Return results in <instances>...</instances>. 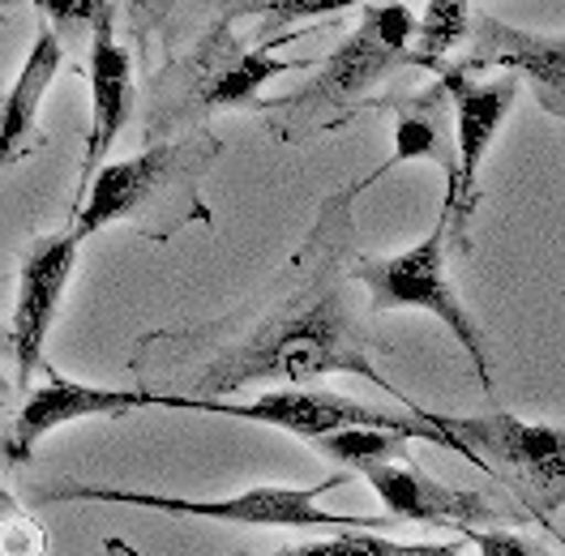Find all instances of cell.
<instances>
[{"label":"cell","instance_id":"9c48e42d","mask_svg":"<svg viewBox=\"0 0 565 556\" xmlns=\"http://www.w3.org/2000/svg\"><path fill=\"white\" fill-rule=\"evenodd\" d=\"M437 77L450 90V107H455V180H446V206L455 214V232L471 218L476 210V189H480V168L484 154L497 141V129L505 120V111L514 107L519 95V77L514 73H497L489 82H480L476 73L455 70L450 61L437 70Z\"/></svg>","mask_w":565,"mask_h":556},{"label":"cell","instance_id":"cb8c5ba5","mask_svg":"<svg viewBox=\"0 0 565 556\" xmlns=\"http://www.w3.org/2000/svg\"><path fill=\"white\" fill-rule=\"evenodd\" d=\"M18 518H22V505H18V501H13V496L0 488V535H4V531H9Z\"/></svg>","mask_w":565,"mask_h":556},{"label":"cell","instance_id":"4fadbf2b","mask_svg":"<svg viewBox=\"0 0 565 556\" xmlns=\"http://www.w3.org/2000/svg\"><path fill=\"white\" fill-rule=\"evenodd\" d=\"M364 480L382 496V505H386V514L394 522H424V526H437V531H467V526H489V522L505 518V510L497 505L493 496L428 480L407 458L369 467Z\"/></svg>","mask_w":565,"mask_h":556},{"label":"cell","instance_id":"8fae6325","mask_svg":"<svg viewBox=\"0 0 565 556\" xmlns=\"http://www.w3.org/2000/svg\"><path fill=\"white\" fill-rule=\"evenodd\" d=\"M467 56L450 61L462 73H514L527 77L540 107L562 120L565 116V39L562 35H531L519 26H505L489 13L467 22Z\"/></svg>","mask_w":565,"mask_h":556},{"label":"cell","instance_id":"603a6c76","mask_svg":"<svg viewBox=\"0 0 565 556\" xmlns=\"http://www.w3.org/2000/svg\"><path fill=\"white\" fill-rule=\"evenodd\" d=\"M172 4L177 0H125V18H129V31L138 39V47H146L150 35L172 18Z\"/></svg>","mask_w":565,"mask_h":556},{"label":"cell","instance_id":"ba28073f","mask_svg":"<svg viewBox=\"0 0 565 556\" xmlns=\"http://www.w3.org/2000/svg\"><path fill=\"white\" fill-rule=\"evenodd\" d=\"M352 480L348 471L321 480L309 488H282V484H257L223 501H189V496H159V492H129V488H82L65 484L52 488L47 501H116V505H138V510H159V514H180V518H211V522H236V526H330V531H390L394 518H360V514H330L318 501L326 492L343 488Z\"/></svg>","mask_w":565,"mask_h":556},{"label":"cell","instance_id":"7c38bea8","mask_svg":"<svg viewBox=\"0 0 565 556\" xmlns=\"http://www.w3.org/2000/svg\"><path fill=\"white\" fill-rule=\"evenodd\" d=\"M150 407V389H104V385H82L70 382L61 373L47 368V382L26 394L22 411L13 416L4 441H0V453L9 462H26L35 446L65 428V424H77V419H99V416H129V411H141Z\"/></svg>","mask_w":565,"mask_h":556},{"label":"cell","instance_id":"44dd1931","mask_svg":"<svg viewBox=\"0 0 565 556\" xmlns=\"http://www.w3.org/2000/svg\"><path fill=\"white\" fill-rule=\"evenodd\" d=\"M56 35L86 39L104 18H116V0H35Z\"/></svg>","mask_w":565,"mask_h":556},{"label":"cell","instance_id":"52a82bcc","mask_svg":"<svg viewBox=\"0 0 565 556\" xmlns=\"http://www.w3.org/2000/svg\"><path fill=\"white\" fill-rule=\"evenodd\" d=\"M150 407H163V411H206V416H227V419H248V424H266V428H279L291 437H305L313 441L321 432H334V428H390V432H403L407 441H433L441 450L446 446V432H437L416 403H403V411L394 407H373V403H360L348 394H334V389H309V385H279V389H266L248 403H227V398H189V394H154L150 389Z\"/></svg>","mask_w":565,"mask_h":556},{"label":"cell","instance_id":"ac0fdd59","mask_svg":"<svg viewBox=\"0 0 565 556\" xmlns=\"http://www.w3.org/2000/svg\"><path fill=\"white\" fill-rule=\"evenodd\" d=\"M313 450L339 467H348L355 475H364L369 467L377 462H394V458H407V437L403 432H390V428H334V432H321L313 437Z\"/></svg>","mask_w":565,"mask_h":556},{"label":"cell","instance_id":"2e32d148","mask_svg":"<svg viewBox=\"0 0 565 556\" xmlns=\"http://www.w3.org/2000/svg\"><path fill=\"white\" fill-rule=\"evenodd\" d=\"M390 111H394L390 168L412 163V159H433L446 172V180H455V107H450L446 82L437 77L420 95L390 104Z\"/></svg>","mask_w":565,"mask_h":556},{"label":"cell","instance_id":"30bf717a","mask_svg":"<svg viewBox=\"0 0 565 556\" xmlns=\"http://www.w3.org/2000/svg\"><path fill=\"white\" fill-rule=\"evenodd\" d=\"M77 248H82V236L65 232V236H39L22 257L18 300H13V317H9V348H13L22 389L31 385L35 368L43 364L52 321L61 313V296L70 287L73 266H77Z\"/></svg>","mask_w":565,"mask_h":556},{"label":"cell","instance_id":"277c9868","mask_svg":"<svg viewBox=\"0 0 565 556\" xmlns=\"http://www.w3.org/2000/svg\"><path fill=\"white\" fill-rule=\"evenodd\" d=\"M412 31H416V18H412L407 0L369 4L360 26L321 61V70L300 90L253 104L262 111L270 138L287 141V146H305V141L321 138V133L343 129L360 111L364 95L390 70H398Z\"/></svg>","mask_w":565,"mask_h":556},{"label":"cell","instance_id":"e0dca14e","mask_svg":"<svg viewBox=\"0 0 565 556\" xmlns=\"http://www.w3.org/2000/svg\"><path fill=\"white\" fill-rule=\"evenodd\" d=\"M467 22H471V4L467 0H428L424 18H416V31L407 39L398 65L437 73L450 61V52L467 39Z\"/></svg>","mask_w":565,"mask_h":556},{"label":"cell","instance_id":"6da1fadb","mask_svg":"<svg viewBox=\"0 0 565 556\" xmlns=\"http://www.w3.org/2000/svg\"><path fill=\"white\" fill-rule=\"evenodd\" d=\"M369 180H352L318 206L296 257L279 278L257 291L245 309L180 330H150L129 351V368L154 394L227 398L248 385H313L348 373L364 377L390 398H403L369 355V334L352 300L355 193Z\"/></svg>","mask_w":565,"mask_h":556},{"label":"cell","instance_id":"5bb4252c","mask_svg":"<svg viewBox=\"0 0 565 556\" xmlns=\"http://www.w3.org/2000/svg\"><path fill=\"white\" fill-rule=\"evenodd\" d=\"M134 56L129 47L116 39V18H104L90 31V125H86V150H82V168H77V197L90 184V175L99 172L116 138L125 133L129 116H134Z\"/></svg>","mask_w":565,"mask_h":556},{"label":"cell","instance_id":"7402d4cb","mask_svg":"<svg viewBox=\"0 0 565 556\" xmlns=\"http://www.w3.org/2000/svg\"><path fill=\"white\" fill-rule=\"evenodd\" d=\"M462 544H471L476 553L484 556H540L544 548L540 544H527V539H514L510 531H501V526H493V531H480V526H467V531H459Z\"/></svg>","mask_w":565,"mask_h":556},{"label":"cell","instance_id":"9a60e30c","mask_svg":"<svg viewBox=\"0 0 565 556\" xmlns=\"http://www.w3.org/2000/svg\"><path fill=\"white\" fill-rule=\"evenodd\" d=\"M61 65H65L61 35L52 26H39L35 43H31L22 70H18L4 104H0V175L9 172L18 159H26V150L39 141V107L47 99Z\"/></svg>","mask_w":565,"mask_h":556},{"label":"cell","instance_id":"3957f363","mask_svg":"<svg viewBox=\"0 0 565 556\" xmlns=\"http://www.w3.org/2000/svg\"><path fill=\"white\" fill-rule=\"evenodd\" d=\"M313 70L305 56H275V47H245L227 18H214L202 39L172 56L146 82L141 125L146 138H177L189 129H202L214 111L227 107H253L262 90L282 73Z\"/></svg>","mask_w":565,"mask_h":556},{"label":"cell","instance_id":"8992f818","mask_svg":"<svg viewBox=\"0 0 565 556\" xmlns=\"http://www.w3.org/2000/svg\"><path fill=\"white\" fill-rule=\"evenodd\" d=\"M455 236V214L450 206H441L437 227L424 236L420 244L403 248V253H390V257H360L355 253L348 275L352 282H360L369 291V309L373 313H390V309H420V313L437 317L455 343L467 351V360L476 364V377L484 385V394L493 398V368H489V351L484 339L476 330V321L467 317L462 300L450 287V270H446V244Z\"/></svg>","mask_w":565,"mask_h":556},{"label":"cell","instance_id":"d6986e66","mask_svg":"<svg viewBox=\"0 0 565 556\" xmlns=\"http://www.w3.org/2000/svg\"><path fill=\"white\" fill-rule=\"evenodd\" d=\"M467 544H398L394 535H360V526H348V535L321 539V544H291L282 556H459Z\"/></svg>","mask_w":565,"mask_h":556},{"label":"cell","instance_id":"5b68a950","mask_svg":"<svg viewBox=\"0 0 565 556\" xmlns=\"http://www.w3.org/2000/svg\"><path fill=\"white\" fill-rule=\"evenodd\" d=\"M424 419L437 432H446L450 450L471 458L476 467H484L510 488L527 505L531 522L557 535V510L565 501V453L562 432L553 424H527L510 411H484V416L424 411Z\"/></svg>","mask_w":565,"mask_h":556},{"label":"cell","instance_id":"7a4b0ae2","mask_svg":"<svg viewBox=\"0 0 565 556\" xmlns=\"http://www.w3.org/2000/svg\"><path fill=\"white\" fill-rule=\"evenodd\" d=\"M218 154L223 141L202 125L177 138L150 141L134 159L99 163L77 197L73 232L86 240L104 227L134 223L150 240H172L180 227L211 223V210L202 206V175L211 172Z\"/></svg>","mask_w":565,"mask_h":556},{"label":"cell","instance_id":"ffe728a7","mask_svg":"<svg viewBox=\"0 0 565 556\" xmlns=\"http://www.w3.org/2000/svg\"><path fill=\"white\" fill-rule=\"evenodd\" d=\"M360 0H218V18L236 22V18H257L270 31L275 26H291L305 18H326V13H343Z\"/></svg>","mask_w":565,"mask_h":556}]
</instances>
